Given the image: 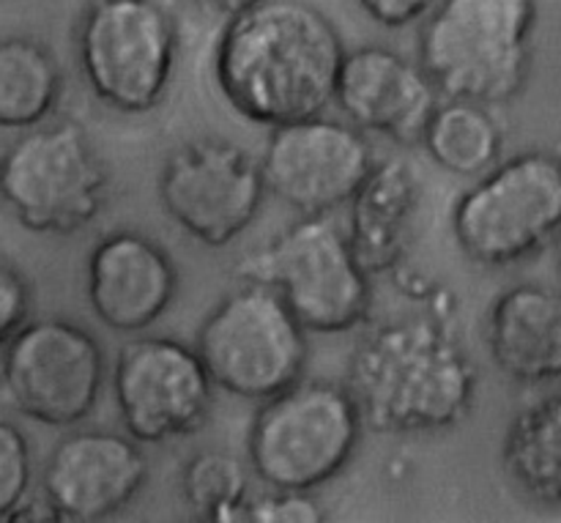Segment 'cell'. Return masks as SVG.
<instances>
[{"label":"cell","instance_id":"4fadbf2b","mask_svg":"<svg viewBox=\"0 0 561 523\" xmlns=\"http://www.w3.org/2000/svg\"><path fill=\"white\" fill-rule=\"evenodd\" d=\"M373 164L370 137L323 113L274 126L261 157L266 192L296 214H332L348 206Z\"/></svg>","mask_w":561,"mask_h":523},{"label":"cell","instance_id":"d6986e66","mask_svg":"<svg viewBox=\"0 0 561 523\" xmlns=\"http://www.w3.org/2000/svg\"><path fill=\"white\" fill-rule=\"evenodd\" d=\"M502 466L510 482L546 510L561 504V400L557 393L515 411L504 431Z\"/></svg>","mask_w":561,"mask_h":523},{"label":"cell","instance_id":"9c48e42d","mask_svg":"<svg viewBox=\"0 0 561 523\" xmlns=\"http://www.w3.org/2000/svg\"><path fill=\"white\" fill-rule=\"evenodd\" d=\"M195 351L214 387L250 403L299 382L310 356L307 329L277 291L255 280H241L208 310Z\"/></svg>","mask_w":561,"mask_h":523},{"label":"cell","instance_id":"3957f363","mask_svg":"<svg viewBox=\"0 0 561 523\" xmlns=\"http://www.w3.org/2000/svg\"><path fill=\"white\" fill-rule=\"evenodd\" d=\"M535 27V0H436L422 20L420 66L444 96L496 107L524 91Z\"/></svg>","mask_w":561,"mask_h":523},{"label":"cell","instance_id":"ffe728a7","mask_svg":"<svg viewBox=\"0 0 561 523\" xmlns=\"http://www.w3.org/2000/svg\"><path fill=\"white\" fill-rule=\"evenodd\" d=\"M64 69L44 42L33 36L0 38V129L25 132L58 113Z\"/></svg>","mask_w":561,"mask_h":523},{"label":"cell","instance_id":"9a60e30c","mask_svg":"<svg viewBox=\"0 0 561 523\" xmlns=\"http://www.w3.org/2000/svg\"><path fill=\"white\" fill-rule=\"evenodd\" d=\"M438 96L442 93L420 64L387 44H359L345 49L332 104L365 135H381L398 146H420Z\"/></svg>","mask_w":561,"mask_h":523},{"label":"cell","instance_id":"5b68a950","mask_svg":"<svg viewBox=\"0 0 561 523\" xmlns=\"http://www.w3.org/2000/svg\"><path fill=\"white\" fill-rule=\"evenodd\" d=\"M179 53V20L162 0H88L77 16V66L113 113H153L173 88Z\"/></svg>","mask_w":561,"mask_h":523},{"label":"cell","instance_id":"e0dca14e","mask_svg":"<svg viewBox=\"0 0 561 523\" xmlns=\"http://www.w3.org/2000/svg\"><path fill=\"white\" fill-rule=\"evenodd\" d=\"M348 245L370 277L403 266L422 228L425 181L409 159H376L348 201Z\"/></svg>","mask_w":561,"mask_h":523},{"label":"cell","instance_id":"5bb4252c","mask_svg":"<svg viewBox=\"0 0 561 523\" xmlns=\"http://www.w3.org/2000/svg\"><path fill=\"white\" fill-rule=\"evenodd\" d=\"M146 482L142 444L115 431H75L44 464L42 502L49 521L96 523L124 513Z\"/></svg>","mask_w":561,"mask_h":523},{"label":"cell","instance_id":"cb8c5ba5","mask_svg":"<svg viewBox=\"0 0 561 523\" xmlns=\"http://www.w3.org/2000/svg\"><path fill=\"white\" fill-rule=\"evenodd\" d=\"M247 523H321L327 510L316 499V491H288L268 488L266 493L250 497L244 504Z\"/></svg>","mask_w":561,"mask_h":523},{"label":"cell","instance_id":"4316f807","mask_svg":"<svg viewBox=\"0 0 561 523\" xmlns=\"http://www.w3.org/2000/svg\"><path fill=\"white\" fill-rule=\"evenodd\" d=\"M192 3H195L201 11H206V14L222 16V20H228V16H233V14H239V11L250 9V5L257 3V0H192Z\"/></svg>","mask_w":561,"mask_h":523},{"label":"cell","instance_id":"6da1fadb","mask_svg":"<svg viewBox=\"0 0 561 523\" xmlns=\"http://www.w3.org/2000/svg\"><path fill=\"white\" fill-rule=\"evenodd\" d=\"M345 49L310 0H257L225 20L214 80L241 118L274 129L327 113Z\"/></svg>","mask_w":561,"mask_h":523},{"label":"cell","instance_id":"2e32d148","mask_svg":"<svg viewBox=\"0 0 561 523\" xmlns=\"http://www.w3.org/2000/svg\"><path fill=\"white\" fill-rule=\"evenodd\" d=\"M93 316L115 334H137L162 321L179 296L173 255L140 230H110L85 261Z\"/></svg>","mask_w":561,"mask_h":523},{"label":"cell","instance_id":"d4e9b609","mask_svg":"<svg viewBox=\"0 0 561 523\" xmlns=\"http://www.w3.org/2000/svg\"><path fill=\"white\" fill-rule=\"evenodd\" d=\"M33 288L22 269L0 252V349L14 338L22 323L31 321Z\"/></svg>","mask_w":561,"mask_h":523},{"label":"cell","instance_id":"8fae6325","mask_svg":"<svg viewBox=\"0 0 561 523\" xmlns=\"http://www.w3.org/2000/svg\"><path fill=\"white\" fill-rule=\"evenodd\" d=\"M157 195L175 228L225 250L255 225L268 192L255 154L228 137L201 135L164 154Z\"/></svg>","mask_w":561,"mask_h":523},{"label":"cell","instance_id":"30bf717a","mask_svg":"<svg viewBox=\"0 0 561 523\" xmlns=\"http://www.w3.org/2000/svg\"><path fill=\"white\" fill-rule=\"evenodd\" d=\"M107 356L85 327L66 318L22 323L0 349V403L44 428H77L96 411Z\"/></svg>","mask_w":561,"mask_h":523},{"label":"cell","instance_id":"484cf974","mask_svg":"<svg viewBox=\"0 0 561 523\" xmlns=\"http://www.w3.org/2000/svg\"><path fill=\"white\" fill-rule=\"evenodd\" d=\"M356 3L376 25L387 31H403L425 20L436 0H356Z\"/></svg>","mask_w":561,"mask_h":523},{"label":"cell","instance_id":"7a4b0ae2","mask_svg":"<svg viewBox=\"0 0 561 523\" xmlns=\"http://www.w3.org/2000/svg\"><path fill=\"white\" fill-rule=\"evenodd\" d=\"M345 387L365 428L389 436H425L469 420L480 371L447 318L411 312L362 334Z\"/></svg>","mask_w":561,"mask_h":523},{"label":"cell","instance_id":"7402d4cb","mask_svg":"<svg viewBox=\"0 0 561 523\" xmlns=\"http://www.w3.org/2000/svg\"><path fill=\"white\" fill-rule=\"evenodd\" d=\"M181 497L186 508L203 521H244L250 499V471L239 458L222 450H203L184 461L179 475Z\"/></svg>","mask_w":561,"mask_h":523},{"label":"cell","instance_id":"ac0fdd59","mask_svg":"<svg viewBox=\"0 0 561 523\" xmlns=\"http://www.w3.org/2000/svg\"><path fill=\"white\" fill-rule=\"evenodd\" d=\"M482 343L504 378L548 387L561 376V302L542 283H515L488 305Z\"/></svg>","mask_w":561,"mask_h":523},{"label":"cell","instance_id":"52a82bcc","mask_svg":"<svg viewBox=\"0 0 561 523\" xmlns=\"http://www.w3.org/2000/svg\"><path fill=\"white\" fill-rule=\"evenodd\" d=\"M239 277L277 291L307 332H354L370 316L373 277L329 214H301L239 263Z\"/></svg>","mask_w":561,"mask_h":523},{"label":"cell","instance_id":"44dd1931","mask_svg":"<svg viewBox=\"0 0 561 523\" xmlns=\"http://www.w3.org/2000/svg\"><path fill=\"white\" fill-rule=\"evenodd\" d=\"M420 146L444 173L474 181L502 159L504 126L491 104L447 96L444 102L438 99Z\"/></svg>","mask_w":561,"mask_h":523},{"label":"cell","instance_id":"8992f818","mask_svg":"<svg viewBox=\"0 0 561 523\" xmlns=\"http://www.w3.org/2000/svg\"><path fill=\"white\" fill-rule=\"evenodd\" d=\"M362 431L365 422L345 384L301 376L255 411L247 458L263 486L318 491L348 469Z\"/></svg>","mask_w":561,"mask_h":523},{"label":"cell","instance_id":"ba28073f","mask_svg":"<svg viewBox=\"0 0 561 523\" xmlns=\"http://www.w3.org/2000/svg\"><path fill=\"white\" fill-rule=\"evenodd\" d=\"M561 223L557 154L520 151L499 159L458 197L453 234L471 263L504 269L553 247Z\"/></svg>","mask_w":561,"mask_h":523},{"label":"cell","instance_id":"603a6c76","mask_svg":"<svg viewBox=\"0 0 561 523\" xmlns=\"http://www.w3.org/2000/svg\"><path fill=\"white\" fill-rule=\"evenodd\" d=\"M33 488L31 442L20 425L0 420V521H14Z\"/></svg>","mask_w":561,"mask_h":523},{"label":"cell","instance_id":"277c9868","mask_svg":"<svg viewBox=\"0 0 561 523\" xmlns=\"http://www.w3.org/2000/svg\"><path fill=\"white\" fill-rule=\"evenodd\" d=\"M113 192L107 159L85 126L49 118L0 151V203L33 234L71 236L91 228Z\"/></svg>","mask_w":561,"mask_h":523},{"label":"cell","instance_id":"7c38bea8","mask_svg":"<svg viewBox=\"0 0 561 523\" xmlns=\"http://www.w3.org/2000/svg\"><path fill=\"white\" fill-rule=\"evenodd\" d=\"M115 409L137 444H170L195 436L214 411V382L195 345L175 338H131L115 354Z\"/></svg>","mask_w":561,"mask_h":523}]
</instances>
